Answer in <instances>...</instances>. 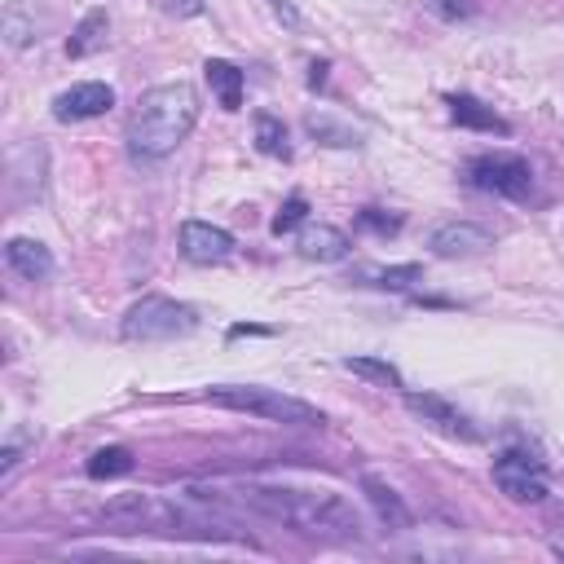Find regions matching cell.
<instances>
[{
  "mask_svg": "<svg viewBox=\"0 0 564 564\" xmlns=\"http://www.w3.org/2000/svg\"><path fill=\"white\" fill-rule=\"evenodd\" d=\"M296 247H301V256L305 260H318V264H336V260H345L349 256V234L345 229H336V225H305L301 229V238H296Z\"/></svg>",
  "mask_w": 564,
  "mask_h": 564,
  "instance_id": "4fadbf2b",
  "label": "cell"
},
{
  "mask_svg": "<svg viewBox=\"0 0 564 564\" xmlns=\"http://www.w3.org/2000/svg\"><path fill=\"white\" fill-rule=\"evenodd\" d=\"M406 410L415 415V419H424L428 428H437L441 437H459V441H476V428H472V419L454 406V402H445V397H437V393H406Z\"/></svg>",
  "mask_w": 564,
  "mask_h": 564,
  "instance_id": "9c48e42d",
  "label": "cell"
},
{
  "mask_svg": "<svg viewBox=\"0 0 564 564\" xmlns=\"http://www.w3.org/2000/svg\"><path fill=\"white\" fill-rule=\"evenodd\" d=\"M5 264L23 278V282H49L54 278V251L41 238H10L5 242Z\"/></svg>",
  "mask_w": 564,
  "mask_h": 564,
  "instance_id": "7c38bea8",
  "label": "cell"
},
{
  "mask_svg": "<svg viewBox=\"0 0 564 564\" xmlns=\"http://www.w3.org/2000/svg\"><path fill=\"white\" fill-rule=\"evenodd\" d=\"M84 472H89L93 481L128 476V472H133V450H124V445H106V450H98V454L84 463Z\"/></svg>",
  "mask_w": 564,
  "mask_h": 564,
  "instance_id": "ac0fdd59",
  "label": "cell"
},
{
  "mask_svg": "<svg viewBox=\"0 0 564 564\" xmlns=\"http://www.w3.org/2000/svg\"><path fill=\"white\" fill-rule=\"evenodd\" d=\"M305 216H309V203H305L301 194H296V199H287V207H282V212L273 216V234H292Z\"/></svg>",
  "mask_w": 564,
  "mask_h": 564,
  "instance_id": "7402d4cb",
  "label": "cell"
},
{
  "mask_svg": "<svg viewBox=\"0 0 564 564\" xmlns=\"http://www.w3.org/2000/svg\"><path fill=\"white\" fill-rule=\"evenodd\" d=\"M199 327V314L181 301H168V296H142L124 323H120V336L128 345H163V340H181Z\"/></svg>",
  "mask_w": 564,
  "mask_h": 564,
  "instance_id": "277c9868",
  "label": "cell"
},
{
  "mask_svg": "<svg viewBox=\"0 0 564 564\" xmlns=\"http://www.w3.org/2000/svg\"><path fill=\"white\" fill-rule=\"evenodd\" d=\"M450 115H454V124H463V128H481V133H503L507 137V120L503 115H494L485 102H476L472 93H454L450 98Z\"/></svg>",
  "mask_w": 564,
  "mask_h": 564,
  "instance_id": "e0dca14e",
  "label": "cell"
},
{
  "mask_svg": "<svg viewBox=\"0 0 564 564\" xmlns=\"http://www.w3.org/2000/svg\"><path fill=\"white\" fill-rule=\"evenodd\" d=\"M358 225H362V229H371V234H397V229H402V221H397V216H388V212H380V207L358 212Z\"/></svg>",
  "mask_w": 564,
  "mask_h": 564,
  "instance_id": "603a6c76",
  "label": "cell"
},
{
  "mask_svg": "<svg viewBox=\"0 0 564 564\" xmlns=\"http://www.w3.org/2000/svg\"><path fill=\"white\" fill-rule=\"evenodd\" d=\"M305 124H309V133H314V137H323L327 146H358V133H349V128L331 124L327 115H309Z\"/></svg>",
  "mask_w": 564,
  "mask_h": 564,
  "instance_id": "44dd1931",
  "label": "cell"
},
{
  "mask_svg": "<svg viewBox=\"0 0 564 564\" xmlns=\"http://www.w3.org/2000/svg\"><path fill=\"white\" fill-rule=\"evenodd\" d=\"M0 27H5V45H10V49L36 45V41H41L36 0H10V5H5V19H0Z\"/></svg>",
  "mask_w": 564,
  "mask_h": 564,
  "instance_id": "5bb4252c",
  "label": "cell"
},
{
  "mask_svg": "<svg viewBox=\"0 0 564 564\" xmlns=\"http://www.w3.org/2000/svg\"><path fill=\"white\" fill-rule=\"evenodd\" d=\"M115 106V89L102 84V80H84V84H71L67 93L54 98V120L63 124H80V120H98Z\"/></svg>",
  "mask_w": 564,
  "mask_h": 564,
  "instance_id": "30bf717a",
  "label": "cell"
},
{
  "mask_svg": "<svg viewBox=\"0 0 564 564\" xmlns=\"http://www.w3.org/2000/svg\"><path fill=\"white\" fill-rule=\"evenodd\" d=\"M212 406L221 410H238V415H251V419H264V424H282V428H323L327 415L292 393L282 388H260V384H216L203 393Z\"/></svg>",
  "mask_w": 564,
  "mask_h": 564,
  "instance_id": "3957f363",
  "label": "cell"
},
{
  "mask_svg": "<svg viewBox=\"0 0 564 564\" xmlns=\"http://www.w3.org/2000/svg\"><path fill=\"white\" fill-rule=\"evenodd\" d=\"M362 494H366V503L375 507V516H380V524H384L388 533H406V529L415 524L410 507L402 503V494H397V489H393L384 476L366 472V476H362Z\"/></svg>",
  "mask_w": 564,
  "mask_h": 564,
  "instance_id": "8fae6325",
  "label": "cell"
},
{
  "mask_svg": "<svg viewBox=\"0 0 564 564\" xmlns=\"http://www.w3.org/2000/svg\"><path fill=\"white\" fill-rule=\"evenodd\" d=\"M269 10H273V19L287 27V32H301V27H305V19H301V10H296V0H269Z\"/></svg>",
  "mask_w": 564,
  "mask_h": 564,
  "instance_id": "484cf974",
  "label": "cell"
},
{
  "mask_svg": "<svg viewBox=\"0 0 564 564\" xmlns=\"http://www.w3.org/2000/svg\"><path fill=\"white\" fill-rule=\"evenodd\" d=\"M163 5V14H172V19H199L203 14V0H159Z\"/></svg>",
  "mask_w": 564,
  "mask_h": 564,
  "instance_id": "83f0119b",
  "label": "cell"
},
{
  "mask_svg": "<svg viewBox=\"0 0 564 564\" xmlns=\"http://www.w3.org/2000/svg\"><path fill=\"white\" fill-rule=\"evenodd\" d=\"M428 247L441 260H467V256L489 251L494 247V234L485 225H476V221H441V225H432Z\"/></svg>",
  "mask_w": 564,
  "mask_h": 564,
  "instance_id": "52a82bcc",
  "label": "cell"
},
{
  "mask_svg": "<svg viewBox=\"0 0 564 564\" xmlns=\"http://www.w3.org/2000/svg\"><path fill=\"white\" fill-rule=\"evenodd\" d=\"M256 146H260V155L287 159V128H282L278 115H256Z\"/></svg>",
  "mask_w": 564,
  "mask_h": 564,
  "instance_id": "ffe728a7",
  "label": "cell"
},
{
  "mask_svg": "<svg viewBox=\"0 0 564 564\" xmlns=\"http://www.w3.org/2000/svg\"><path fill=\"white\" fill-rule=\"evenodd\" d=\"M23 454H27V437H10L5 450H0V476H14V467L23 463Z\"/></svg>",
  "mask_w": 564,
  "mask_h": 564,
  "instance_id": "d4e9b609",
  "label": "cell"
},
{
  "mask_svg": "<svg viewBox=\"0 0 564 564\" xmlns=\"http://www.w3.org/2000/svg\"><path fill=\"white\" fill-rule=\"evenodd\" d=\"M345 371H353V375H362V380H371L380 388H402V371L393 362H384V358L358 353V358H345Z\"/></svg>",
  "mask_w": 564,
  "mask_h": 564,
  "instance_id": "d6986e66",
  "label": "cell"
},
{
  "mask_svg": "<svg viewBox=\"0 0 564 564\" xmlns=\"http://www.w3.org/2000/svg\"><path fill=\"white\" fill-rule=\"evenodd\" d=\"M177 247L190 264H225L234 256V234L212 225V221H185Z\"/></svg>",
  "mask_w": 564,
  "mask_h": 564,
  "instance_id": "ba28073f",
  "label": "cell"
},
{
  "mask_svg": "<svg viewBox=\"0 0 564 564\" xmlns=\"http://www.w3.org/2000/svg\"><path fill=\"white\" fill-rule=\"evenodd\" d=\"M203 76H207V84H212V93H216V102H221L225 111H238V106H242V71H238L234 63L207 58V63H203Z\"/></svg>",
  "mask_w": 564,
  "mask_h": 564,
  "instance_id": "2e32d148",
  "label": "cell"
},
{
  "mask_svg": "<svg viewBox=\"0 0 564 564\" xmlns=\"http://www.w3.org/2000/svg\"><path fill=\"white\" fill-rule=\"evenodd\" d=\"M199 124V93L194 84L185 80H172V84H155L137 98L128 124H124V142H128V155L133 159H168Z\"/></svg>",
  "mask_w": 564,
  "mask_h": 564,
  "instance_id": "7a4b0ae2",
  "label": "cell"
},
{
  "mask_svg": "<svg viewBox=\"0 0 564 564\" xmlns=\"http://www.w3.org/2000/svg\"><path fill=\"white\" fill-rule=\"evenodd\" d=\"M428 5H432L441 19H450V23H454V19H472V14H476L472 0H428Z\"/></svg>",
  "mask_w": 564,
  "mask_h": 564,
  "instance_id": "4316f807",
  "label": "cell"
},
{
  "mask_svg": "<svg viewBox=\"0 0 564 564\" xmlns=\"http://www.w3.org/2000/svg\"><path fill=\"white\" fill-rule=\"evenodd\" d=\"M467 181L485 194H498V199H529L533 194V168L520 159V155H481L467 163Z\"/></svg>",
  "mask_w": 564,
  "mask_h": 564,
  "instance_id": "5b68a950",
  "label": "cell"
},
{
  "mask_svg": "<svg viewBox=\"0 0 564 564\" xmlns=\"http://www.w3.org/2000/svg\"><path fill=\"white\" fill-rule=\"evenodd\" d=\"M185 494L216 503V507H247L256 516H269L278 524H287L305 538H323V542H362L366 524L362 511L331 494V489H301V485H234V489H207V485H190Z\"/></svg>",
  "mask_w": 564,
  "mask_h": 564,
  "instance_id": "6da1fadb",
  "label": "cell"
},
{
  "mask_svg": "<svg viewBox=\"0 0 564 564\" xmlns=\"http://www.w3.org/2000/svg\"><path fill=\"white\" fill-rule=\"evenodd\" d=\"M494 485L511 498V503H542L546 498V472L538 459L520 454V450H507L494 459Z\"/></svg>",
  "mask_w": 564,
  "mask_h": 564,
  "instance_id": "8992f818",
  "label": "cell"
},
{
  "mask_svg": "<svg viewBox=\"0 0 564 564\" xmlns=\"http://www.w3.org/2000/svg\"><path fill=\"white\" fill-rule=\"evenodd\" d=\"M106 36H111V19H106V10H89V14L76 23V32H71L67 54H71V58H89V54L106 49Z\"/></svg>",
  "mask_w": 564,
  "mask_h": 564,
  "instance_id": "9a60e30c",
  "label": "cell"
},
{
  "mask_svg": "<svg viewBox=\"0 0 564 564\" xmlns=\"http://www.w3.org/2000/svg\"><path fill=\"white\" fill-rule=\"evenodd\" d=\"M424 269L419 264H397V269H384L380 273V287H410V282H419Z\"/></svg>",
  "mask_w": 564,
  "mask_h": 564,
  "instance_id": "cb8c5ba5",
  "label": "cell"
}]
</instances>
